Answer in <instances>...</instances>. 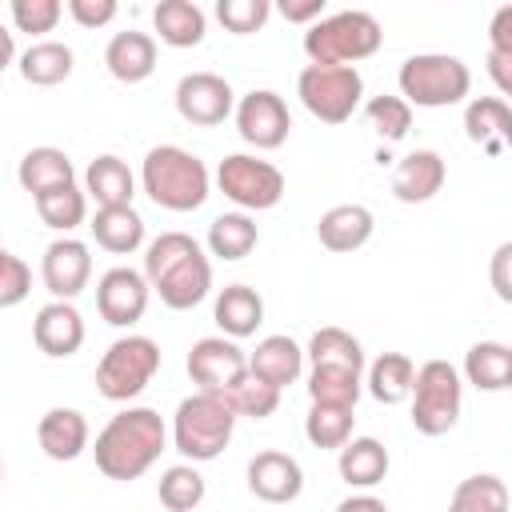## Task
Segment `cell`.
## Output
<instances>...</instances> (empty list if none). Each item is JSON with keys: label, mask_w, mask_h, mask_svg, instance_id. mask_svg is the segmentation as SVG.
<instances>
[{"label": "cell", "mask_w": 512, "mask_h": 512, "mask_svg": "<svg viewBox=\"0 0 512 512\" xmlns=\"http://www.w3.org/2000/svg\"><path fill=\"white\" fill-rule=\"evenodd\" d=\"M400 96L416 108H452L472 92V72L460 56L448 52H416L400 64Z\"/></svg>", "instance_id": "6"}, {"label": "cell", "mask_w": 512, "mask_h": 512, "mask_svg": "<svg viewBox=\"0 0 512 512\" xmlns=\"http://www.w3.org/2000/svg\"><path fill=\"white\" fill-rule=\"evenodd\" d=\"M336 512H388V504H384L380 496H368V492H360V496H348V500H340V504H336Z\"/></svg>", "instance_id": "50"}, {"label": "cell", "mask_w": 512, "mask_h": 512, "mask_svg": "<svg viewBox=\"0 0 512 512\" xmlns=\"http://www.w3.org/2000/svg\"><path fill=\"white\" fill-rule=\"evenodd\" d=\"M84 192L96 200V208H128L136 196V176L120 156L104 152L84 168Z\"/></svg>", "instance_id": "25"}, {"label": "cell", "mask_w": 512, "mask_h": 512, "mask_svg": "<svg viewBox=\"0 0 512 512\" xmlns=\"http://www.w3.org/2000/svg\"><path fill=\"white\" fill-rule=\"evenodd\" d=\"M364 116H368V124L384 136V140H404L408 136V128H412V104L404 100V96H372L368 104H364Z\"/></svg>", "instance_id": "41"}, {"label": "cell", "mask_w": 512, "mask_h": 512, "mask_svg": "<svg viewBox=\"0 0 512 512\" xmlns=\"http://www.w3.org/2000/svg\"><path fill=\"white\" fill-rule=\"evenodd\" d=\"M104 68L120 80V84H140L156 72V40L148 32H116L104 48Z\"/></svg>", "instance_id": "22"}, {"label": "cell", "mask_w": 512, "mask_h": 512, "mask_svg": "<svg viewBox=\"0 0 512 512\" xmlns=\"http://www.w3.org/2000/svg\"><path fill=\"white\" fill-rule=\"evenodd\" d=\"M248 492L264 504H292L304 492V468L296 456L264 448L248 460Z\"/></svg>", "instance_id": "16"}, {"label": "cell", "mask_w": 512, "mask_h": 512, "mask_svg": "<svg viewBox=\"0 0 512 512\" xmlns=\"http://www.w3.org/2000/svg\"><path fill=\"white\" fill-rule=\"evenodd\" d=\"M184 368H188L196 392L228 396L248 376V352L228 336H200L188 348V364Z\"/></svg>", "instance_id": "11"}, {"label": "cell", "mask_w": 512, "mask_h": 512, "mask_svg": "<svg viewBox=\"0 0 512 512\" xmlns=\"http://www.w3.org/2000/svg\"><path fill=\"white\" fill-rule=\"evenodd\" d=\"M280 16L288 20V24H316V20H324V0H280Z\"/></svg>", "instance_id": "48"}, {"label": "cell", "mask_w": 512, "mask_h": 512, "mask_svg": "<svg viewBox=\"0 0 512 512\" xmlns=\"http://www.w3.org/2000/svg\"><path fill=\"white\" fill-rule=\"evenodd\" d=\"M8 16H12V28L16 32H28V36H44L60 24L64 8L60 0H12L8 4Z\"/></svg>", "instance_id": "42"}, {"label": "cell", "mask_w": 512, "mask_h": 512, "mask_svg": "<svg viewBox=\"0 0 512 512\" xmlns=\"http://www.w3.org/2000/svg\"><path fill=\"white\" fill-rule=\"evenodd\" d=\"M144 276L160 304L188 312L212 292V260L188 232H160L144 248Z\"/></svg>", "instance_id": "2"}, {"label": "cell", "mask_w": 512, "mask_h": 512, "mask_svg": "<svg viewBox=\"0 0 512 512\" xmlns=\"http://www.w3.org/2000/svg\"><path fill=\"white\" fill-rule=\"evenodd\" d=\"M508 348H512V344H508Z\"/></svg>", "instance_id": "51"}, {"label": "cell", "mask_w": 512, "mask_h": 512, "mask_svg": "<svg viewBox=\"0 0 512 512\" xmlns=\"http://www.w3.org/2000/svg\"><path fill=\"white\" fill-rule=\"evenodd\" d=\"M372 232H376V216L364 204H336L316 220V236L328 252H356L372 240Z\"/></svg>", "instance_id": "21"}, {"label": "cell", "mask_w": 512, "mask_h": 512, "mask_svg": "<svg viewBox=\"0 0 512 512\" xmlns=\"http://www.w3.org/2000/svg\"><path fill=\"white\" fill-rule=\"evenodd\" d=\"M16 180H20V188L32 192V200H36V196H44V192H52V188L76 184V168H72L68 152L40 144V148H28V152L20 156Z\"/></svg>", "instance_id": "26"}, {"label": "cell", "mask_w": 512, "mask_h": 512, "mask_svg": "<svg viewBox=\"0 0 512 512\" xmlns=\"http://www.w3.org/2000/svg\"><path fill=\"white\" fill-rule=\"evenodd\" d=\"M152 24H156V32L168 48H196L208 32L204 8L192 4V0H160L152 8Z\"/></svg>", "instance_id": "29"}, {"label": "cell", "mask_w": 512, "mask_h": 512, "mask_svg": "<svg viewBox=\"0 0 512 512\" xmlns=\"http://www.w3.org/2000/svg\"><path fill=\"white\" fill-rule=\"evenodd\" d=\"M488 44H492V52L512 56V4H504V8L492 12V20H488Z\"/></svg>", "instance_id": "47"}, {"label": "cell", "mask_w": 512, "mask_h": 512, "mask_svg": "<svg viewBox=\"0 0 512 512\" xmlns=\"http://www.w3.org/2000/svg\"><path fill=\"white\" fill-rule=\"evenodd\" d=\"M352 408H340V404H312L308 416H304V436L312 448H344L352 440Z\"/></svg>", "instance_id": "37"}, {"label": "cell", "mask_w": 512, "mask_h": 512, "mask_svg": "<svg viewBox=\"0 0 512 512\" xmlns=\"http://www.w3.org/2000/svg\"><path fill=\"white\" fill-rule=\"evenodd\" d=\"M216 188L240 208V212H268L284 200V172L272 160L232 152L216 168Z\"/></svg>", "instance_id": "10"}, {"label": "cell", "mask_w": 512, "mask_h": 512, "mask_svg": "<svg viewBox=\"0 0 512 512\" xmlns=\"http://www.w3.org/2000/svg\"><path fill=\"white\" fill-rule=\"evenodd\" d=\"M296 96L316 120L344 124L364 100V76L352 64H304L296 76Z\"/></svg>", "instance_id": "9"}, {"label": "cell", "mask_w": 512, "mask_h": 512, "mask_svg": "<svg viewBox=\"0 0 512 512\" xmlns=\"http://www.w3.org/2000/svg\"><path fill=\"white\" fill-rule=\"evenodd\" d=\"M168 444V428H164V416L156 408H124L116 412L100 432H96V444H92V456H96V468L108 476V480H140L164 452Z\"/></svg>", "instance_id": "1"}, {"label": "cell", "mask_w": 512, "mask_h": 512, "mask_svg": "<svg viewBox=\"0 0 512 512\" xmlns=\"http://www.w3.org/2000/svg\"><path fill=\"white\" fill-rule=\"evenodd\" d=\"M260 232H256V220L248 212H220L212 224H208V256L216 260H244L252 248H256Z\"/></svg>", "instance_id": "33"}, {"label": "cell", "mask_w": 512, "mask_h": 512, "mask_svg": "<svg viewBox=\"0 0 512 512\" xmlns=\"http://www.w3.org/2000/svg\"><path fill=\"white\" fill-rule=\"evenodd\" d=\"M32 204H36L40 220H44L52 232H64V236L88 220V192L76 188V184H68V188H52V192L36 196Z\"/></svg>", "instance_id": "36"}, {"label": "cell", "mask_w": 512, "mask_h": 512, "mask_svg": "<svg viewBox=\"0 0 512 512\" xmlns=\"http://www.w3.org/2000/svg\"><path fill=\"white\" fill-rule=\"evenodd\" d=\"M308 364L312 368H348V372H364V348L352 332L344 328H316L308 340Z\"/></svg>", "instance_id": "34"}, {"label": "cell", "mask_w": 512, "mask_h": 512, "mask_svg": "<svg viewBox=\"0 0 512 512\" xmlns=\"http://www.w3.org/2000/svg\"><path fill=\"white\" fill-rule=\"evenodd\" d=\"M160 368V344L152 336H140V332H128L120 340L108 344V352L100 356L96 364V392L112 404H128L136 400L152 376Z\"/></svg>", "instance_id": "7"}, {"label": "cell", "mask_w": 512, "mask_h": 512, "mask_svg": "<svg viewBox=\"0 0 512 512\" xmlns=\"http://www.w3.org/2000/svg\"><path fill=\"white\" fill-rule=\"evenodd\" d=\"M148 296H152V284L136 268H108L96 280V312L112 328H132L148 312Z\"/></svg>", "instance_id": "14"}, {"label": "cell", "mask_w": 512, "mask_h": 512, "mask_svg": "<svg viewBox=\"0 0 512 512\" xmlns=\"http://www.w3.org/2000/svg\"><path fill=\"white\" fill-rule=\"evenodd\" d=\"M412 384H416V364L404 352H380L368 364V376H364L368 396L380 400V404H404V400H412Z\"/></svg>", "instance_id": "30"}, {"label": "cell", "mask_w": 512, "mask_h": 512, "mask_svg": "<svg viewBox=\"0 0 512 512\" xmlns=\"http://www.w3.org/2000/svg\"><path fill=\"white\" fill-rule=\"evenodd\" d=\"M460 404H464L460 368L448 360H424L416 368V384H412V416H408L412 428L420 436H444L456 428Z\"/></svg>", "instance_id": "8"}, {"label": "cell", "mask_w": 512, "mask_h": 512, "mask_svg": "<svg viewBox=\"0 0 512 512\" xmlns=\"http://www.w3.org/2000/svg\"><path fill=\"white\" fill-rule=\"evenodd\" d=\"M380 44H384L380 20L360 8L332 12L304 32V52L312 64H352L356 68V60H368Z\"/></svg>", "instance_id": "5"}, {"label": "cell", "mask_w": 512, "mask_h": 512, "mask_svg": "<svg viewBox=\"0 0 512 512\" xmlns=\"http://www.w3.org/2000/svg\"><path fill=\"white\" fill-rule=\"evenodd\" d=\"M88 228H92V240L112 256H128L144 244V220L132 204L128 208H96Z\"/></svg>", "instance_id": "31"}, {"label": "cell", "mask_w": 512, "mask_h": 512, "mask_svg": "<svg viewBox=\"0 0 512 512\" xmlns=\"http://www.w3.org/2000/svg\"><path fill=\"white\" fill-rule=\"evenodd\" d=\"M236 132L244 144L260 148V152H272L288 140L292 132V116H288V104L280 92L272 88H252L248 96H240L236 104Z\"/></svg>", "instance_id": "13"}, {"label": "cell", "mask_w": 512, "mask_h": 512, "mask_svg": "<svg viewBox=\"0 0 512 512\" xmlns=\"http://www.w3.org/2000/svg\"><path fill=\"white\" fill-rule=\"evenodd\" d=\"M72 68H76V56L60 40H36V44H28L20 52V76L28 84H36V88H52V84L68 80Z\"/></svg>", "instance_id": "32"}, {"label": "cell", "mask_w": 512, "mask_h": 512, "mask_svg": "<svg viewBox=\"0 0 512 512\" xmlns=\"http://www.w3.org/2000/svg\"><path fill=\"white\" fill-rule=\"evenodd\" d=\"M448 180L444 156L432 148H416L408 156H400L396 172H392V196L400 204H428Z\"/></svg>", "instance_id": "18"}, {"label": "cell", "mask_w": 512, "mask_h": 512, "mask_svg": "<svg viewBox=\"0 0 512 512\" xmlns=\"http://www.w3.org/2000/svg\"><path fill=\"white\" fill-rule=\"evenodd\" d=\"M488 76L500 88V96H508V104H512V56L488 48Z\"/></svg>", "instance_id": "49"}, {"label": "cell", "mask_w": 512, "mask_h": 512, "mask_svg": "<svg viewBox=\"0 0 512 512\" xmlns=\"http://www.w3.org/2000/svg\"><path fill=\"white\" fill-rule=\"evenodd\" d=\"M32 292V268L16 252H0V308H16Z\"/></svg>", "instance_id": "44"}, {"label": "cell", "mask_w": 512, "mask_h": 512, "mask_svg": "<svg viewBox=\"0 0 512 512\" xmlns=\"http://www.w3.org/2000/svg\"><path fill=\"white\" fill-rule=\"evenodd\" d=\"M172 100H176L180 120H188L196 128L224 124L236 112V104H240L236 92H232V84L224 76H216V72H188V76H180Z\"/></svg>", "instance_id": "12"}, {"label": "cell", "mask_w": 512, "mask_h": 512, "mask_svg": "<svg viewBox=\"0 0 512 512\" xmlns=\"http://www.w3.org/2000/svg\"><path fill=\"white\" fill-rule=\"evenodd\" d=\"M116 0H68V16L80 24V28H104L116 20Z\"/></svg>", "instance_id": "45"}, {"label": "cell", "mask_w": 512, "mask_h": 512, "mask_svg": "<svg viewBox=\"0 0 512 512\" xmlns=\"http://www.w3.org/2000/svg\"><path fill=\"white\" fill-rule=\"evenodd\" d=\"M88 440H92L88 420H84V412H76V408H48V412L40 416V424H36V444H40V452H44L48 460H60V464L84 456Z\"/></svg>", "instance_id": "20"}, {"label": "cell", "mask_w": 512, "mask_h": 512, "mask_svg": "<svg viewBox=\"0 0 512 512\" xmlns=\"http://www.w3.org/2000/svg\"><path fill=\"white\" fill-rule=\"evenodd\" d=\"M488 280H492V292H496L504 304H512V240H504V244L492 252V260H488Z\"/></svg>", "instance_id": "46"}, {"label": "cell", "mask_w": 512, "mask_h": 512, "mask_svg": "<svg viewBox=\"0 0 512 512\" xmlns=\"http://www.w3.org/2000/svg\"><path fill=\"white\" fill-rule=\"evenodd\" d=\"M360 392H364V372H348V368H312L308 372V400L312 404L356 408Z\"/></svg>", "instance_id": "38"}, {"label": "cell", "mask_w": 512, "mask_h": 512, "mask_svg": "<svg viewBox=\"0 0 512 512\" xmlns=\"http://www.w3.org/2000/svg\"><path fill=\"white\" fill-rule=\"evenodd\" d=\"M32 340H36V348H40L44 356L68 360V356H76L80 344H84V316L76 312L72 300H48V304L36 312V320H32Z\"/></svg>", "instance_id": "17"}, {"label": "cell", "mask_w": 512, "mask_h": 512, "mask_svg": "<svg viewBox=\"0 0 512 512\" xmlns=\"http://www.w3.org/2000/svg\"><path fill=\"white\" fill-rule=\"evenodd\" d=\"M232 408H236V416H248V420H268L276 408H280V388H272L268 380H260L252 368H248V376L224 396Z\"/></svg>", "instance_id": "40"}, {"label": "cell", "mask_w": 512, "mask_h": 512, "mask_svg": "<svg viewBox=\"0 0 512 512\" xmlns=\"http://www.w3.org/2000/svg\"><path fill=\"white\" fill-rule=\"evenodd\" d=\"M448 512H508V484L492 472H476L452 488Z\"/></svg>", "instance_id": "35"}, {"label": "cell", "mask_w": 512, "mask_h": 512, "mask_svg": "<svg viewBox=\"0 0 512 512\" xmlns=\"http://www.w3.org/2000/svg\"><path fill=\"white\" fill-rule=\"evenodd\" d=\"M140 188L148 192V200L156 208L196 212L212 192V176L196 152H188L180 144H156V148H148V156L140 164Z\"/></svg>", "instance_id": "3"}, {"label": "cell", "mask_w": 512, "mask_h": 512, "mask_svg": "<svg viewBox=\"0 0 512 512\" xmlns=\"http://www.w3.org/2000/svg\"><path fill=\"white\" fill-rule=\"evenodd\" d=\"M204 492H208V484L196 472V464H172V468H164V476L156 484V496L168 512H192L204 500Z\"/></svg>", "instance_id": "39"}, {"label": "cell", "mask_w": 512, "mask_h": 512, "mask_svg": "<svg viewBox=\"0 0 512 512\" xmlns=\"http://www.w3.org/2000/svg\"><path fill=\"white\" fill-rule=\"evenodd\" d=\"M464 380L480 392L512 388V348L500 340H476L464 352Z\"/></svg>", "instance_id": "27"}, {"label": "cell", "mask_w": 512, "mask_h": 512, "mask_svg": "<svg viewBox=\"0 0 512 512\" xmlns=\"http://www.w3.org/2000/svg\"><path fill=\"white\" fill-rule=\"evenodd\" d=\"M40 280L52 300H76L92 280V252L76 236H60L40 256Z\"/></svg>", "instance_id": "15"}, {"label": "cell", "mask_w": 512, "mask_h": 512, "mask_svg": "<svg viewBox=\"0 0 512 512\" xmlns=\"http://www.w3.org/2000/svg\"><path fill=\"white\" fill-rule=\"evenodd\" d=\"M272 16V4L268 0H220L216 4V20L236 32V36H248V32H260Z\"/></svg>", "instance_id": "43"}, {"label": "cell", "mask_w": 512, "mask_h": 512, "mask_svg": "<svg viewBox=\"0 0 512 512\" xmlns=\"http://www.w3.org/2000/svg\"><path fill=\"white\" fill-rule=\"evenodd\" d=\"M212 320L228 340L256 336V328L264 324V296L248 284H228L212 304Z\"/></svg>", "instance_id": "23"}, {"label": "cell", "mask_w": 512, "mask_h": 512, "mask_svg": "<svg viewBox=\"0 0 512 512\" xmlns=\"http://www.w3.org/2000/svg\"><path fill=\"white\" fill-rule=\"evenodd\" d=\"M236 432V408L224 396L212 392H192L176 404L172 416V444L188 464H208L216 460Z\"/></svg>", "instance_id": "4"}, {"label": "cell", "mask_w": 512, "mask_h": 512, "mask_svg": "<svg viewBox=\"0 0 512 512\" xmlns=\"http://www.w3.org/2000/svg\"><path fill=\"white\" fill-rule=\"evenodd\" d=\"M464 136L480 144L488 156L512 148V104L504 96H476L464 108Z\"/></svg>", "instance_id": "19"}, {"label": "cell", "mask_w": 512, "mask_h": 512, "mask_svg": "<svg viewBox=\"0 0 512 512\" xmlns=\"http://www.w3.org/2000/svg\"><path fill=\"white\" fill-rule=\"evenodd\" d=\"M340 480L352 488H376L388 476V448L376 436H352L336 456Z\"/></svg>", "instance_id": "28"}, {"label": "cell", "mask_w": 512, "mask_h": 512, "mask_svg": "<svg viewBox=\"0 0 512 512\" xmlns=\"http://www.w3.org/2000/svg\"><path fill=\"white\" fill-rule=\"evenodd\" d=\"M304 360H308V352L292 340V336H264L252 352H248V368L260 376V380H268L272 388H280L284 392V384H296L300 380V372H304Z\"/></svg>", "instance_id": "24"}]
</instances>
